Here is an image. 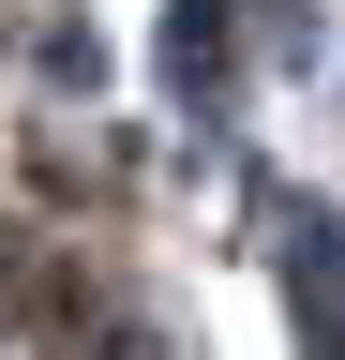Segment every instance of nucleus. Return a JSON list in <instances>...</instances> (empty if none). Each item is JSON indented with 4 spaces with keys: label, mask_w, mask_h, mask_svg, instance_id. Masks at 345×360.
<instances>
[{
    "label": "nucleus",
    "mask_w": 345,
    "mask_h": 360,
    "mask_svg": "<svg viewBox=\"0 0 345 360\" xmlns=\"http://www.w3.org/2000/svg\"><path fill=\"white\" fill-rule=\"evenodd\" d=\"M315 360H345V315H330V330H315Z\"/></svg>",
    "instance_id": "obj_1"
}]
</instances>
